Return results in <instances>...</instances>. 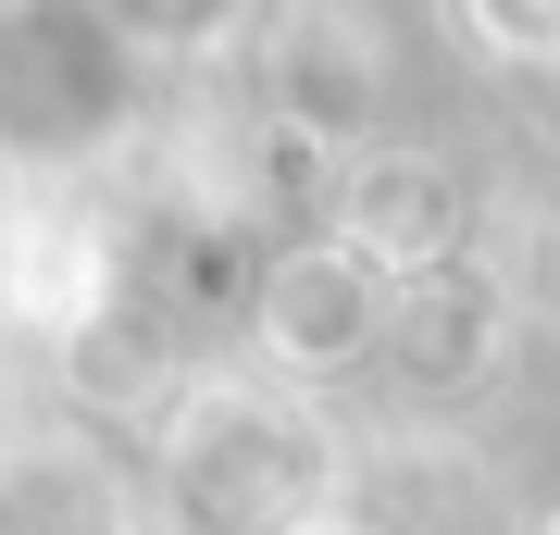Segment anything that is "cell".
Instances as JSON below:
<instances>
[{"label": "cell", "mask_w": 560, "mask_h": 535, "mask_svg": "<svg viewBox=\"0 0 560 535\" xmlns=\"http://www.w3.org/2000/svg\"><path fill=\"white\" fill-rule=\"evenodd\" d=\"M374 249H300L275 287H261V337H275L287 361H349L361 337H374Z\"/></svg>", "instance_id": "obj_1"}, {"label": "cell", "mask_w": 560, "mask_h": 535, "mask_svg": "<svg viewBox=\"0 0 560 535\" xmlns=\"http://www.w3.org/2000/svg\"><path fill=\"white\" fill-rule=\"evenodd\" d=\"M548 535H560V523H548Z\"/></svg>", "instance_id": "obj_2"}]
</instances>
